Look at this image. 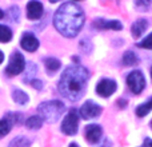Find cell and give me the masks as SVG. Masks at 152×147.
<instances>
[{
	"label": "cell",
	"mask_w": 152,
	"mask_h": 147,
	"mask_svg": "<svg viewBox=\"0 0 152 147\" xmlns=\"http://www.w3.org/2000/svg\"><path fill=\"white\" fill-rule=\"evenodd\" d=\"M116 91V82L111 79H102L96 86V92L99 96L108 98Z\"/></svg>",
	"instance_id": "obj_8"
},
{
	"label": "cell",
	"mask_w": 152,
	"mask_h": 147,
	"mask_svg": "<svg viewBox=\"0 0 152 147\" xmlns=\"http://www.w3.org/2000/svg\"><path fill=\"white\" fill-rule=\"evenodd\" d=\"M100 147H111V142H110V140H104V142H103V145Z\"/></svg>",
	"instance_id": "obj_28"
},
{
	"label": "cell",
	"mask_w": 152,
	"mask_h": 147,
	"mask_svg": "<svg viewBox=\"0 0 152 147\" xmlns=\"http://www.w3.org/2000/svg\"><path fill=\"white\" fill-rule=\"evenodd\" d=\"M79 129V112L71 110L61 123V131L66 135H75Z\"/></svg>",
	"instance_id": "obj_5"
},
{
	"label": "cell",
	"mask_w": 152,
	"mask_h": 147,
	"mask_svg": "<svg viewBox=\"0 0 152 147\" xmlns=\"http://www.w3.org/2000/svg\"><path fill=\"white\" fill-rule=\"evenodd\" d=\"M147 27H148V21L145 20V19H139V20H136L131 27L132 36L134 37H140L143 34H144L145 29H147Z\"/></svg>",
	"instance_id": "obj_13"
},
{
	"label": "cell",
	"mask_w": 152,
	"mask_h": 147,
	"mask_svg": "<svg viewBox=\"0 0 152 147\" xmlns=\"http://www.w3.org/2000/svg\"><path fill=\"white\" fill-rule=\"evenodd\" d=\"M150 4H151V0H135V5H136V8L139 11L148 10Z\"/></svg>",
	"instance_id": "obj_24"
},
{
	"label": "cell",
	"mask_w": 152,
	"mask_h": 147,
	"mask_svg": "<svg viewBox=\"0 0 152 147\" xmlns=\"http://www.w3.org/2000/svg\"><path fill=\"white\" fill-rule=\"evenodd\" d=\"M151 127H152V122H151Z\"/></svg>",
	"instance_id": "obj_36"
},
{
	"label": "cell",
	"mask_w": 152,
	"mask_h": 147,
	"mask_svg": "<svg viewBox=\"0 0 152 147\" xmlns=\"http://www.w3.org/2000/svg\"><path fill=\"white\" fill-rule=\"evenodd\" d=\"M89 78V72L81 66H71L64 70L61 78L59 80V91L67 99L75 100L83 96L87 87V82Z\"/></svg>",
	"instance_id": "obj_2"
},
{
	"label": "cell",
	"mask_w": 152,
	"mask_h": 147,
	"mask_svg": "<svg viewBox=\"0 0 152 147\" xmlns=\"http://www.w3.org/2000/svg\"><path fill=\"white\" fill-rule=\"evenodd\" d=\"M53 26L66 37H75L84 26V12L75 3H64L53 15Z\"/></svg>",
	"instance_id": "obj_1"
},
{
	"label": "cell",
	"mask_w": 152,
	"mask_h": 147,
	"mask_svg": "<svg viewBox=\"0 0 152 147\" xmlns=\"http://www.w3.org/2000/svg\"><path fill=\"white\" fill-rule=\"evenodd\" d=\"M121 63L124 64V66H136L137 63H139V59H137L136 54L134 52V51H127L126 54L123 55V58H121Z\"/></svg>",
	"instance_id": "obj_16"
},
{
	"label": "cell",
	"mask_w": 152,
	"mask_h": 147,
	"mask_svg": "<svg viewBox=\"0 0 152 147\" xmlns=\"http://www.w3.org/2000/svg\"><path fill=\"white\" fill-rule=\"evenodd\" d=\"M103 130L99 124H88L86 127V138L89 143H99L102 139Z\"/></svg>",
	"instance_id": "obj_11"
},
{
	"label": "cell",
	"mask_w": 152,
	"mask_h": 147,
	"mask_svg": "<svg viewBox=\"0 0 152 147\" xmlns=\"http://www.w3.org/2000/svg\"><path fill=\"white\" fill-rule=\"evenodd\" d=\"M31 84H32V86H34L36 90H42V87H43L42 80H39V79H32V80H31Z\"/></svg>",
	"instance_id": "obj_26"
},
{
	"label": "cell",
	"mask_w": 152,
	"mask_h": 147,
	"mask_svg": "<svg viewBox=\"0 0 152 147\" xmlns=\"http://www.w3.org/2000/svg\"><path fill=\"white\" fill-rule=\"evenodd\" d=\"M119 104H120V106H126L127 103H126V100H123V102H121V100H120V102H119Z\"/></svg>",
	"instance_id": "obj_30"
},
{
	"label": "cell",
	"mask_w": 152,
	"mask_h": 147,
	"mask_svg": "<svg viewBox=\"0 0 152 147\" xmlns=\"http://www.w3.org/2000/svg\"><path fill=\"white\" fill-rule=\"evenodd\" d=\"M50 1H51V3H58L59 0H50Z\"/></svg>",
	"instance_id": "obj_33"
},
{
	"label": "cell",
	"mask_w": 152,
	"mask_h": 147,
	"mask_svg": "<svg viewBox=\"0 0 152 147\" xmlns=\"http://www.w3.org/2000/svg\"><path fill=\"white\" fill-rule=\"evenodd\" d=\"M37 71V68H36V66H35L34 63H28L27 64V72H26V76H24V82H29V80H32V78L35 76V74H36Z\"/></svg>",
	"instance_id": "obj_22"
},
{
	"label": "cell",
	"mask_w": 152,
	"mask_h": 147,
	"mask_svg": "<svg viewBox=\"0 0 152 147\" xmlns=\"http://www.w3.org/2000/svg\"><path fill=\"white\" fill-rule=\"evenodd\" d=\"M8 147H31V142L26 137H16L11 140Z\"/></svg>",
	"instance_id": "obj_21"
},
{
	"label": "cell",
	"mask_w": 152,
	"mask_h": 147,
	"mask_svg": "<svg viewBox=\"0 0 152 147\" xmlns=\"http://www.w3.org/2000/svg\"><path fill=\"white\" fill-rule=\"evenodd\" d=\"M151 110H152V98H150L147 102L143 103V104H140L139 107L136 108V115L140 116V118H143V116L147 115Z\"/></svg>",
	"instance_id": "obj_19"
},
{
	"label": "cell",
	"mask_w": 152,
	"mask_h": 147,
	"mask_svg": "<svg viewBox=\"0 0 152 147\" xmlns=\"http://www.w3.org/2000/svg\"><path fill=\"white\" fill-rule=\"evenodd\" d=\"M12 99H13V102H15V103L21 104V106L27 104V103H28V100H29L28 99V95H27L24 91L19 90V88H15L12 91Z\"/></svg>",
	"instance_id": "obj_15"
},
{
	"label": "cell",
	"mask_w": 152,
	"mask_h": 147,
	"mask_svg": "<svg viewBox=\"0 0 152 147\" xmlns=\"http://www.w3.org/2000/svg\"><path fill=\"white\" fill-rule=\"evenodd\" d=\"M127 84H128V87L131 88V91L134 94H140L145 86L144 75L140 71H137V70L129 72L128 76H127Z\"/></svg>",
	"instance_id": "obj_6"
},
{
	"label": "cell",
	"mask_w": 152,
	"mask_h": 147,
	"mask_svg": "<svg viewBox=\"0 0 152 147\" xmlns=\"http://www.w3.org/2000/svg\"><path fill=\"white\" fill-rule=\"evenodd\" d=\"M69 147H79V146L76 145V143H71V145H69Z\"/></svg>",
	"instance_id": "obj_32"
},
{
	"label": "cell",
	"mask_w": 152,
	"mask_h": 147,
	"mask_svg": "<svg viewBox=\"0 0 152 147\" xmlns=\"http://www.w3.org/2000/svg\"><path fill=\"white\" fill-rule=\"evenodd\" d=\"M12 126H13V121H12V116H11V112H10L3 119H0V139L4 138L5 135L11 131Z\"/></svg>",
	"instance_id": "obj_14"
},
{
	"label": "cell",
	"mask_w": 152,
	"mask_h": 147,
	"mask_svg": "<svg viewBox=\"0 0 152 147\" xmlns=\"http://www.w3.org/2000/svg\"><path fill=\"white\" fill-rule=\"evenodd\" d=\"M12 39V31L10 27L0 24V43H8Z\"/></svg>",
	"instance_id": "obj_20"
},
{
	"label": "cell",
	"mask_w": 152,
	"mask_h": 147,
	"mask_svg": "<svg viewBox=\"0 0 152 147\" xmlns=\"http://www.w3.org/2000/svg\"><path fill=\"white\" fill-rule=\"evenodd\" d=\"M151 78H152V68H151Z\"/></svg>",
	"instance_id": "obj_34"
},
{
	"label": "cell",
	"mask_w": 152,
	"mask_h": 147,
	"mask_svg": "<svg viewBox=\"0 0 152 147\" xmlns=\"http://www.w3.org/2000/svg\"><path fill=\"white\" fill-rule=\"evenodd\" d=\"M3 60H4V54H3L1 51H0V64L3 63Z\"/></svg>",
	"instance_id": "obj_29"
},
{
	"label": "cell",
	"mask_w": 152,
	"mask_h": 147,
	"mask_svg": "<svg viewBox=\"0 0 152 147\" xmlns=\"http://www.w3.org/2000/svg\"><path fill=\"white\" fill-rule=\"evenodd\" d=\"M26 126H27V129H29V130H39L40 127L43 126V119L37 115L29 116L26 121Z\"/></svg>",
	"instance_id": "obj_17"
},
{
	"label": "cell",
	"mask_w": 152,
	"mask_h": 147,
	"mask_svg": "<svg viewBox=\"0 0 152 147\" xmlns=\"http://www.w3.org/2000/svg\"><path fill=\"white\" fill-rule=\"evenodd\" d=\"M3 18H4V12L0 10V19H3Z\"/></svg>",
	"instance_id": "obj_31"
},
{
	"label": "cell",
	"mask_w": 152,
	"mask_h": 147,
	"mask_svg": "<svg viewBox=\"0 0 152 147\" xmlns=\"http://www.w3.org/2000/svg\"><path fill=\"white\" fill-rule=\"evenodd\" d=\"M102 114V107L97 106L96 103L87 100L79 110V115L83 119H92V118H97Z\"/></svg>",
	"instance_id": "obj_7"
},
{
	"label": "cell",
	"mask_w": 152,
	"mask_h": 147,
	"mask_svg": "<svg viewBox=\"0 0 152 147\" xmlns=\"http://www.w3.org/2000/svg\"><path fill=\"white\" fill-rule=\"evenodd\" d=\"M64 110V104L60 100H50V102H43L37 106V112L40 114V118L45 122H53L59 121L61 115H63Z\"/></svg>",
	"instance_id": "obj_3"
},
{
	"label": "cell",
	"mask_w": 152,
	"mask_h": 147,
	"mask_svg": "<svg viewBox=\"0 0 152 147\" xmlns=\"http://www.w3.org/2000/svg\"><path fill=\"white\" fill-rule=\"evenodd\" d=\"M94 27L97 29H113L120 31L123 28V24L119 20H104V19H96L94 21Z\"/></svg>",
	"instance_id": "obj_12"
},
{
	"label": "cell",
	"mask_w": 152,
	"mask_h": 147,
	"mask_svg": "<svg viewBox=\"0 0 152 147\" xmlns=\"http://www.w3.org/2000/svg\"><path fill=\"white\" fill-rule=\"evenodd\" d=\"M143 147H152V139H150V138H145L144 143H143Z\"/></svg>",
	"instance_id": "obj_27"
},
{
	"label": "cell",
	"mask_w": 152,
	"mask_h": 147,
	"mask_svg": "<svg viewBox=\"0 0 152 147\" xmlns=\"http://www.w3.org/2000/svg\"><path fill=\"white\" fill-rule=\"evenodd\" d=\"M24 68H26L24 56L21 55L19 51H15V52L12 54V56H11L7 68H5V74H7L8 76H16L23 71Z\"/></svg>",
	"instance_id": "obj_4"
},
{
	"label": "cell",
	"mask_w": 152,
	"mask_h": 147,
	"mask_svg": "<svg viewBox=\"0 0 152 147\" xmlns=\"http://www.w3.org/2000/svg\"><path fill=\"white\" fill-rule=\"evenodd\" d=\"M43 4L37 0H31L27 4V18L31 19V20H37V19L42 18L43 15Z\"/></svg>",
	"instance_id": "obj_10"
},
{
	"label": "cell",
	"mask_w": 152,
	"mask_h": 147,
	"mask_svg": "<svg viewBox=\"0 0 152 147\" xmlns=\"http://www.w3.org/2000/svg\"><path fill=\"white\" fill-rule=\"evenodd\" d=\"M8 18H10L11 21H18L19 20V16H20V11H19L18 7H11L10 10H8Z\"/></svg>",
	"instance_id": "obj_23"
},
{
	"label": "cell",
	"mask_w": 152,
	"mask_h": 147,
	"mask_svg": "<svg viewBox=\"0 0 152 147\" xmlns=\"http://www.w3.org/2000/svg\"><path fill=\"white\" fill-rule=\"evenodd\" d=\"M74 1H80V0H74Z\"/></svg>",
	"instance_id": "obj_35"
},
{
	"label": "cell",
	"mask_w": 152,
	"mask_h": 147,
	"mask_svg": "<svg viewBox=\"0 0 152 147\" xmlns=\"http://www.w3.org/2000/svg\"><path fill=\"white\" fill-rule=\"evenodd\" d=\"M139 47L142 48H147V50H152V34H150L147 37H145L144 40H142V42L139 43Z\"/></svg>",
	"instance_id": "obj_25"
},
{
	"label": "cell",
	"mask_w": 152,
	"mask_h": 147,
	"mask_svg": "<svg viewBox=\"0 0 152 147\" xmlns=\"http://www.w3.org/2000/svg\"><path fill=\"white\" fill-rule=\"evenodd\" d=\"M44 64H45V68H47V72H50V74L56 72L60 68V60H58V59H55V58L44 59Z\"/></svg>",
	"instance_id": "obj_18"
},
{
	"label": "cell",
	"mask_w": 152,
	"mask_h": 147,
	"mask_svg": "<svg viewBox=\"0 0 152 147\" xmlns=\"http://www.w3.org/2000/svg\"><path fill=\"white\" fill-rule=\"evenodd\" d=\"M39 44L40 43L37 37L34 34H29V32H26L20 39V46L23 47V50L28 51V52H35L39 48Z\"/></svg>",
	"instance_id": "obj_9"
}]
</instances>
